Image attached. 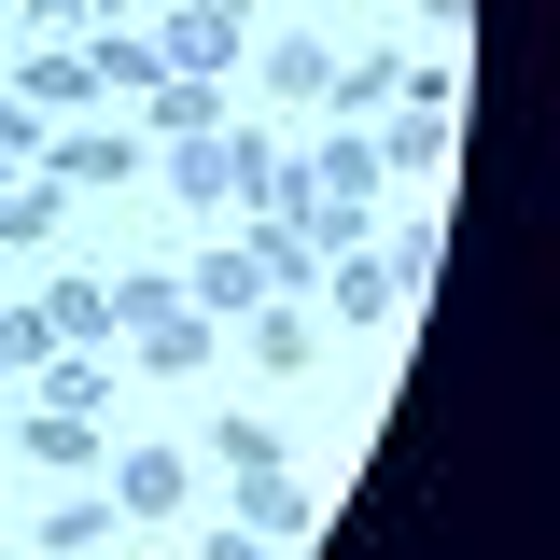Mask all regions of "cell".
<instances>
[{
	"label": "cell",
	"instance_id": "4",
	"mask_svg": "<svg viewBox=\"0 0 560 560\" xmlns=\"http://www.w3.org/2000/svg\"><path fill=\"white\" fill-rule=\"evenodd\" d=\"M253 294H267V267H253V238H210L197 267H183V308H210V323H238Z\"/></svg>",
	"mask_w": 560,
	"mask_h": 560
},
{
	"label": "cell",
	"instance_id": "13",
	"mask_svg": "<svg viewBox=\"0 0 560 560\" xmlns=\"http://www.w3.org/2000/svg\"><path fill=\"white\" fill-rule=\"evenodd\" d=\"M14 98H28V113H84V98H98V70L70 57V43H43V57L14 70Z\"/></svg>",
	"mask_w": 560,
	"mask_h": 560
},
{
	"label": "cell",
	"instance_id": "20",
	"mask_svg": "<svg viewBox=\"0 0 560 560\" xmlns=\"http://www.w3.org/2000/svg\"><path fill=\"white\" fill-rule=\"evenodd\" d=\"M57 183H43V168H28V183H0V238H57Z\"/></svg>",
	"mask_w": 560,
	"mask_h": 560
},
{
	"label": "cell",
	"instance_id": "3",
	"mask_svg": "<svg viewBox=\"0 0 560 560\" xmlns=\"http://www.w3.org/2000/svg\"><path fill=\"white\" fill-rule=\"evenodd\" d=\"M43 183H57V197H84V183H140V127H70V140H43Z\"/></svg>",
	"mask_w": 560,
	"mask_h": 560
},
{
	"label": "cell",
	"instance_id": "10",
	"mask_svg": "<svg viewBox=\"0 0 560 560\" xmlns=\"http://www.w3.org/2000/svg\"><path fill=\"white\" fill-rule=\"evenodd\" d=\"M183 504V448H113V518H168Z\"/></svg>",
	"mask_w": 560,
	"mask_h": 560
},
{
	"label": "cell",
	"instance_id": "6",
	"mask_svg": "<svg viewBox=\"0 0 560 560\" xmlns=\"http://www.w3.org/2000/svg\"><path fill=\"white\" fill-rule=\"evenodd\" d=\"M238 350H253V364H280V378H294V364H323V323H308L294 294H253V308H238Z\"/></svg>",
	"mask_w": 560,
	"mask_h": 560
},
{
	"label": "cell",
	"instance_id": "1",
	"mask_svg": "<svg viewBox=\"0 0 560 560\" xmlns=\"http://www.w3.org/2000/svg\"><path fill=\"white\" fill-rule=\"evenodd\" d=\"M154 57L197 70V84H224V70L253 57V0H168V14H154Z\"/></svg>",
	"mask_w": 560,
	"mask_h": 560
},
{
	"label": "cell",
	"instance_id": "28",
	"mask_svg": "<svg viewBox=\"0 0 560 560\" xmlns=\"http://www.w3.org/2000/svg\"><path fill=\"white\" fill-rule=\"evenodd\" d=\"M84 14H127V0H84Z\"/></svg>",
	"mask_w": 560,
	"mask_h": 560
},
{
	"label": "cell",
	"instance_id": "11",
	"mask_svg": "<svg viewBox=\"0 0 560 560\" xmlns=\"http://www.w3.org/2000/svg\"><path fill=\"white\" fill-rule=\"evenodd\" d=\"M323 267H337V323H393V308H407L393 253H323Z\"/></svg>",
	"mask_w": 560,
	"mask_h": 560
},
{
	"label": "cell",
	"instance_id": "18",
	"mask_svg": "<svg viewBox=\"0 0 560 560\" xmlns=\"http://www.w3.org/2000/svg\"><path fill=\"white\" fill-rule=\"evenodd\" d=\"M448 140H463V113H420L407 98V127L378 140V168H448Z\"/></svg>",
	"mask_w": 560,
	"mask_h": 560
},
{
	"label": "cell",
	"instance_id": "25",
	"mask_svg": "<svg viewBox=\"0 0 560 560\" xmlns=\"http://www.w3.org/2000/svg\"><path fill=\"white\" fill-rule=\"evenodd\" d=\"M197 560H280V547H267V533H210Z\"/></svg>",
	"mask_w": 560,
	"mask_h": 560
},
{
	"label": "cell",
	"instance_id": "19",
	"mask_svg": "<svg viewBox=\"0 0 560 560\" xmlns=\"http://www.w3.org/2000/svg\"><path fill=\"white\" fill-rule=\"evenodd\" d=\"M57 364V323L43 308H0V378H43Z\"/></svg>",
	"mask_w": 560,
	"mask_h": 560
},
{
	"label": "cell",
	"instance_id": "17",
	"mask_svg": "<svg viewBox=\"0 0 560 560\" xmlns=\"http://www.w3.org/2000/svg\"><path fill=\"white\" fill-rule=\"evenodd\" d=\"M84 547H113V490H70L43 518V560H84Z\"/></svg>",
	"mask_w": 560,
	"mask_h": 560
},
{
	"label": "cell",
	"instance_id": "26",
	"mask_svg": "<svg viewBox=\"0 0 560 560\" xmlns=\"http://www.w3.org/2000/svg\"><path fill=\"white\" fill-rule=\"evenodd\" d=\"M14 14H28V28H84V0H14Z\"/></svg>",
	"mask_w": 560,
	"mask_h": 560
},
{
	"label": "cell",
	"instance_id": "23",
	"mask_svg": "<svg viewBox=\"0 0 560 560\" xmlns=\"http://www.w3.org/2000/svg\"><path fill=\"white\" fill-rule=\"evenodd\" d=\"M197 448H224V477H238V463H280V434H267V420H210Z\"/></svg>",
	"mask_w": 560,
	"mask_h": 560
},
{
	"label": "cell",
	"instance_id": "9",
	"mask_svg": "<svg viewBox=\"0 0 560 560\" xmlns=\"http://www.w3.org/2000/svg\"><path fill=\"white\" fill-rule=\"evenodd\" d=\"M210 127H224V84H197V70H168L140 98V140H210Z\"/></svg>",
	"mask_w": 560,
	"mask_h": 560
},
{
	"label": "cell",
	"instance_id": "7",
	"mask_svg": "<svg viewBox=\"0 0 560 560\" xmlns=\"http://www.w3.org/2000/svg\"><path fill=\"white\" fill-rule=\"evenodd\" d=\"M14 463H43V477H84V463H113V448H98V420L28 407V420H14Z\"/></svg>",
	"mask_w": 560,
	"mask_h": 560
},
{
	"label": "cell",
	"instance_id": "5",
	"mask_svg": "<svg viewBox=\"0 0 560 560\" xmlns=\"http://www.w3.org/2000/svg\"><path fill=\"white\" fill-rule=\"evenodd\" d=\"M84 70H98V98H154V84H168V57H154V28H127V14H98V43H84Z\"/></svg>",
	"mask_w": 560,
	"mask_h": 560
},
{
	"label": "cell",
	"instance_id": "12",
	"mask_svg": "<svg viewBox=\"0 0 560 560\" xmlns=\"http://www.w3.org/2000/svg\"><path fill=\"white\" fill-rule=\"evenodd\" d=\"M210 350H224V323H210V308H168V323H140V364H154V378H197Z\"/></svg>",
	"mask_w": 560,
	"mask_h": 560
},
{
	"label": "cell",
	"instance_id": "2",
	"mask_svg": "<svg viewBox=\"0 0 560 560\" xmlns=\"http://www.w3.org/2000/svg\"><path fill=\"white\" fill-rule=\"evenodd\" d=\"M378 183H393V168H378V140H364V127H337L323 154H308V197L337 210L350 238H364V197H378Z\"/></svg>",
	"mask_w": 560,
	"mask_h": 560
},
{
	"label": "cell",
	"instance_id": "16",
	"mask_svg": "<svg viewBox=\"0 0 560 560\" xmlns=\"http://www.w3.org/2000/svg\"><path fill=\"white\" fill-rule=\"evenodd\" d=\"M43 323H57V350H113V294H98V280H57Z\"/></svg>",
	"mask_w": 560,
	"mask_h": 560
},
{
	"label": "cell",
	"instance_id": "8",
	"mask_svg": "<svg viewBox=\"0 0 560 560\" xmlns=\"http://www.w3.org/2000/svg\"><path fill=\"white\" fill-rule=\"evenodd\" d=\"M238 533H267V547H308V490L280 477V463H238Z\"/></svg>",
	"mask_w": 560,
	"mask_h": 560
},
{
	"label": "cell",
	"instance_id": "14",
	"mask_svg": "<svg viewBox=\"0 0 560 560\" xmlns=\"http://www.w3.org/2000/svg\"><path fill=\"white\" fill-rule=\"evenodd\" d=\"M294 168H280V140H253V127H224V210H267Z\"/></svg>",
	"mask_w": 560,
	"mask_h": 560
},
{
	"label": "cell",
	"instance_id": "22",
	"mask_svg": "<svg viewBox=\"0 0 560 560\" xmlns=\"http://www.w3.org/2000/svg\"><path fill=\"white\" fill-rule=\"evenodd\" d=\"M393 84H407L393 57H350V70H323V98H337V113H364V98H393Z\"/></svg>",
	"mask_w": 560,
	"mask_h": 560
},
{
	"label": "cell",
	"instance_id": "27",
	"mask_svg": "<svg viewBox=\"0 0 560 560\" xmlns=\"http://www.w3.org/2000/svg\"><path fill=\"white\" fill-rule=\"evenodd\" d=\"M420 14H434V28H463V0H420Z\"/></svg>",
	"mask_w": 560,
	"mask_h": 560
},
{
	"label": "cell",
	"instance_id": "21",
	"mask_svg": "<svg viewBox=\"0 0 560 560\" xmlns=\"http://www.w3.org/2000/svg\"><path fill=\"white\" fill-rule=\"evenodd\" d=\"M323 70H337L323 43H267V98H323Z\"/></svg>",
	"mask_w": 560,
	"mask_h": 560
},
{
	"label": "cell",
	"instance_id": "15",
	"mask_svg": "<svg viewBox=\"0 0 560 560\" xmlns=\"http://www.w3.org/2000/svg\"><path fill=\"white\" fill-rule=\"evenodd\" d=\"M43 407L98 420V407H113V350H57V364H43Z\"/></svg>",
	"mask_w": 560,
	"mask_h": 560
},
{
	"label": "cell",
	"instance_id": "24",
	"mask_svg": "<svg viewBox=\"0 0 560 560\" xmlns=\"http://www.w3.org/2000/svg\"><path fill=\"white\" fill-rule=\"evenodd\" d=\"M168 308H183V280H113V323H127V337H140V323H168Z\"/></svg>",
	"mask_w": 560,
	"mask_h": 560
}]
</instances>
